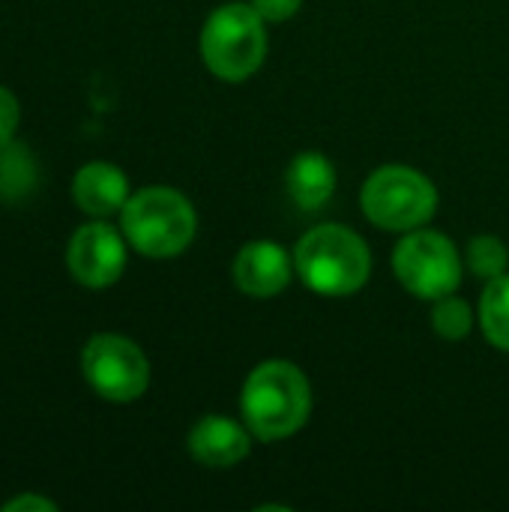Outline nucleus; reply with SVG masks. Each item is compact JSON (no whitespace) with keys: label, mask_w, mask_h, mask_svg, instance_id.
<instances>
[{"label":"nucleus","mask_w":509,"mask_h":512,"mask_svg":"<svg viewBox=\"0 0 509 512\" xmlns=\"http://www.w3.org/2000/svg\"><path fill=\"white\" fill-rule=\"evenodd\" d=\"M66 261H69V273L81 285L108 288L120 279L126 267V246L111 225L93 222L75 231Z\"/></svg>","instance_id":"8"},{"label":"nucleus","mask_w":509,"mask_h":512,"mask_svg":"<svg viewBox=\"0 0 509 512\" xmlns=\"http://www.w3.org/2000/svg\"><path fill=\"white\" fill-rule=\"evenodd\" d=\"M252 438L255 435L243 423L231 417L207 414L189 432V453L204 468H234L249 456Z\"/></svg>","instance_id":"10"},{"label":"nucleus","mask_w":509,"mask_h":512,"mask_svg":"<svg viewBox=\"0 0 509 512\" xmlns=\"http://www.w3.org/2000/svg\"><path fill=\"white\" fill-rule=\"evenodd\" d=\"M474 327V315H471V306L453 294L435 300L432 306V330L441 336V339H450V342H459L471 333Z\"/></svg>","instance_id":"14"},{"label":"nucleus","mask_w":509,"mask_h":512,"mask_svg":"<svg viewBox=\"0 0 509 512\" xmlns=\"http://www.w3.org/2000/svg\"><path fill=\"white\" fill-rule=\"evenodd\" d=\"M360 207L369 222L384 231H414L435 216L438 189L417 168L384 165L363 183Z\"/></svg>","instance_id":"5"},{"label":"nucleus","mask_w":509,"mask_h":512,"mask_svg":"<svg viewBox=\"0 0 509 512\" xmlns=\"http://www.w3.org/2000/svg\"><path fill=\"white\" fill-rule=\"evenodd\" d=\"M81 372L87 384L108 402H135L150 384V363L144 351L114 333L93 336L81 351Z\"/></svg>","instance_id":"7"},{"label":"nucleus","mask_w":509,"mask_h":512,"mask_svg":"<svg viewBox=\"0 0 509 512\" xmlns=\"http://www.w3.org/2000/svg\"><path fill=\"white\" fill-rule=\"evenodd\" d=\"M507 264V246L498 237L483 234V237H474L468 243V267L480 279H498V276H504L507 273Z\"/></svg>","instance_id":"15"},{"label":"nucleus","mask_w":509,"mask_h":512,"mask_svg":"<svg viewBox=\"0 0 509 512\" xmlns=\"http://www.w3.org/2000/svg\"><path fill=\"white\" fill-rule=\"evenodd\" d=\"M72 198L90 216H111L129 201V180L117 165L90 162L75 174Z\"/></svg>","instance_id":"11"},{"label":"nucleus","mask_w":509,"mask_h":512,"mask_svg":"<svg viewBox=\"0 0 509 512\" xmlns=\"http://www.w3.org/2000/svg\"><path fill=\"white\" fill-rule=\"evenodd\" d=\"M198 219L186 195L168 186H150L123 204V234L147 258H174L195 237Z\"/></svg>","instance_id":"3"},{"label":"nucleus","mask_w":509,"mask_h":512,"mask_svg":"<svg viewBox=\"0 0 509 512\" xmlns=\"http://www.w3.org/2000/svg\"><path fill=\"white\" fill-rule=\"evenodd\" d=\"M393 270L405 291H411L420 300H441L447 294H456L462 282V261L456 246L438 234L414 228L393 252Z\"/></svg>","instance_id":"6"},{"label":"nucleus","mask_w":509,"mask_h":512,"mask_svg":"<svg viewBox=\"0 0 509 512\" xmlns=\"http://www.w3.org/2000/svg\"><path fill=\"white\" fill-rule=\"evenodd\" d=\"M252 6L264 21H288L300 12L303 0H252Z\"/></svg>","instance_id":"16"},{"label":"nucleus","mask_w":509,"mask_h":512,"mask_svg":"<svg viewBox=\"0 0 509 512\" xmlns=\"http://www.w3.org/2000/svg\"><path fill=\"white\" fill-rule=\"evenodd\" d=\"M480 324H483V336L498 351L509 354V273L489 279L480 300Z\"/></svg>","instance_id":"13"},{"label":"nucleus","mask_w":509,"mask_h":512,"mask_svg":"<svg viewBox=\"0 0 509 512\" xmlns=\"http://www.w3.org/2000/svg\"><path fill=\"white\" fill-rule=\"evenodd\" d=\"M234 285L255 300L276 297L291 282V258L288 252L273 240H255L246 243L234 258Z\"/></svg>","instance_id":"9"},{"label":"nucleus","mask_w":509,"mask_h":512,"mask_svg":"<svg viewBox=\"0 0 509 512\" xmlns=\"http://www.w3.org/2000/svg\"><path fill=\"white\" fill-rule=\"evenodd\" d=\"M201 57L222 81H246L267 57L264 18L249 3H225L210 12L201 30Z\"/></svg>","instance_id":"4"},{"label":"nucleus","mask_w":509,"mask_h":512,"mask_svg":"<svg viewBox=\"0 0 509 512\" xmlns=\"http://www.w3.org/2000/svg\"><path fill=\"white\" fill-rule=\"evenodd\" d=\"M15 126H18V99L6 87H0V147L12 141Z\"/></svg>","instance_id":"17"},{"label":"nucleus","mask_w":509,"mask_h":512,"mask_svg":"<svg viewBox=\"0 0 509 512\" xmlns=\"http://www.w3.org/2000/svg\"><path fill=\"white\" fill-rule=\"evenodd\" d=\"M285 180H288V192L300 210H318L330 201V195L336 189V168L324 153L306 150L288 165Z\"/></svg>","instance_id":"12"},{"label":"nucleus","mask_w":509,"mask_h":512,"mask_svg":"<svg viewBox=\"0 0 509 512\" xmlns=\"http://www.w3.org/2000/svg\"><path fill=\"white\" fill-rule=\"evenodd\" d=\"M24 510H45L54 512L57 504L54 501H45L39 495H21V498H12L9 504H3V512H24Z\"/></svg>","instance_id":"18"},{"label":"nucleus","mask_w":509,"mask_h":512,"mask_svg":"<svg viewBox=\"0 0 509 512\" xmlns=\"http://www.w3.org/2000/svg\"><path fill=\"white\" fill-rule=\"evenodd\" d=\"M246 429L258 441H282L297 435L312 414V387L306 375L288 360H267L255 366L240 393Z\"/></svg>","instance_id":"1"},{"label":"nucleus","mask_w":509,"mask_h":512,"mask_svg":"<svg viewBox=\"0 0 509 512\" xmlns=\"http://www.w3.org/2000/svg\"><path fill=\"white\" fill-rule=\"evenodd\" d=\"M294 270L309 291L324 297H348L369 282L372 252L351 228L318 225L300 237L294 249Z\"/></svg>","instance_id":"2"}]
</instances>
